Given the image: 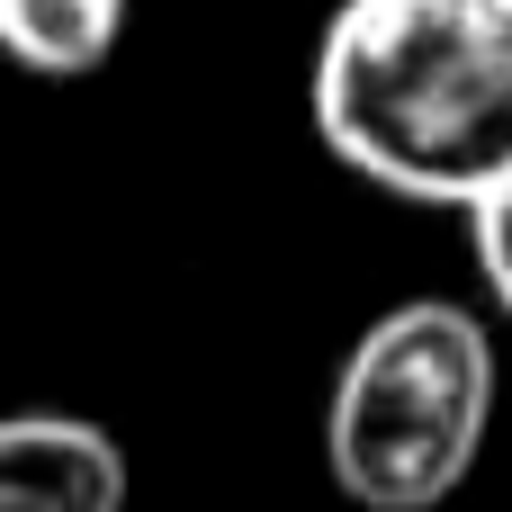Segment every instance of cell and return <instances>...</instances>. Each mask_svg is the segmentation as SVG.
<instances>
[{"label":"cell","instance_id":"cell-1","mask_svg":"<svg viewBox=\"0 0 512 512\" xmlns=\"http://www.w3.org/2000/svg\"><path fill=\"white\" fill-rule=\"evenodd\" d=\"M306 99L342 171L468 216L512 180V0H342Z\"/></svg>","mask_w":512,"mask_h":512},{"label":"cell","instance_id":"cell-2","mask_svg":"<svg viewBox=\"0 0 512 512\" xmlns=\"http://www.w3.org/2000/svg\"><path fill=\"white\" fill-rule=\"evenodd\" d=\"M495 423V333L459 297L387 306L333 369L324 468L360 512H441Z\"/></svg>","mask_w":512,"mask_h":512},{"label":"cell","instance_id":"cell-3","mask_svg":"<svg viewBox=\"0 0 512 512\" xmlns=\"http://www.w3.org/2000/svg\"><path fill=\"white\" fill-rule=\"evenodd\" d=\"M0 512H126V450L90 414H0Z\"/></svg>","mask_w":512,"mask_h":512},{"label":"cell","instance_id":"cell-4","mask_svg":"<svg viewBox=\"0 0 512 512\" xmlns=\"http://www.w3.org/2000/svg\"><path fill=\"white\" fill-rule=\"evenodd\" d=\"M126 0H0V54L36 81H81L117 54Z\"/></svg>","mask_w":512,"mask_h":512},{"label":"cell","instance_id":"cell-5","mask_svg":"<svg viewBox=\"0 0 512 512\" xmlns=\"http://www.w3.org/2000/svg\"><path fill=\"white\" fill-rule=\"evenodd\" d=\"M468 243H477V279H486V297L512 315V180H504V189H486V198L468 207Z\"/></svg>","mask_w":512,"mask_h":512}]
</instances>
